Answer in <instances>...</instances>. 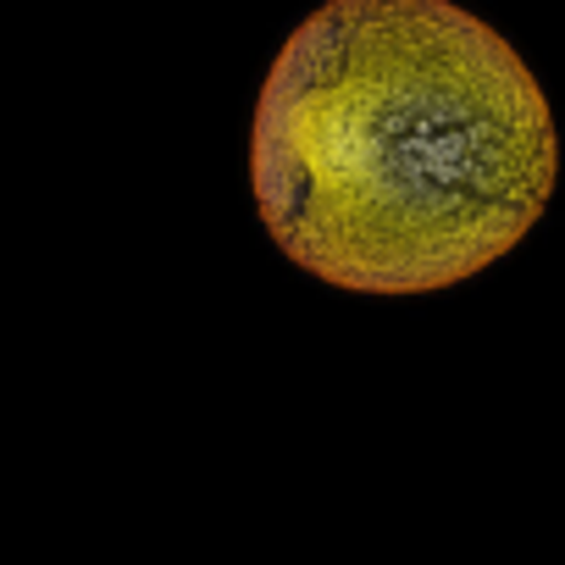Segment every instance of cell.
<instances>
[{"label": "cell", "instance_id": "6da1fadb", "mask_svg": "<svg viewBox=\"0 0 565 565\" xmlns=\"http://www.w3.org/2000/svg\"><path fill=\"white\" fill-rule=\"evenodd\" d=\"M271 244L350 295H433L548 205L532 67L455 0H328L277 51L249 139Z\"/></svg>", "mask_w": 565, "mask_h": 565}]
</instances>
